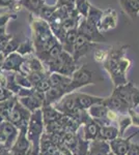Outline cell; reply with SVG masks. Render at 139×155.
Wrapping results in <instances>:
<instances>
[{"instance_id": "6da1fadb", "label": "cell", "mask_w": 139, "mask_h": 155, "mask_svg": "<svg viewBox=\"0 0 139 155\" xmlns=\"http://www.w3.org/2000/svg\"><path fill=\"white\" fill-rule=\"evenodd\" d=\"M129 48V46H120L114 47L108 50V56L104 62H103V67L106 71L109 74L113 82L114 87L120 86V85H125L128 83L127 74H123L118 67V62L120 59L125 55L126 50Z\"/></svg>"}, {"instance_id": "7a4b0ae2", "label": "cell", "mask_w": 139, "mask_h": 155, "mask_svg": "<svg viewBox=\"0 0 139 155\" xmlns=\"http://www.w3.org/2000/svg\"><path fill=\"white\" fill-rule=\"evenodd\" d=\"M77 63L78 62L73 58L72 55L64 50L56 58L44 63V65L47 66L50 72H58V74L71 77L73 72L78 68Z\"/></svg>"}, {"instance_id": "3957f363", "label": "cell", "mask_w": 139, "mask_h": 155, "mask_svg": "<svg viewBox=\"0 0 139 155\" xmlns=\"http://www.w3.org/2000/svg\"><path fill=\"white\" fill-rule=\"evenodd\" d=\"M45 124L43 120L41 109L32 112L27 125V137L30 142V146L40 148V142L44 134Z\"/></svg>"}, {"instance_id": "277c9868", "label": "cell", "mask_w": 139, "mask_h": 155, "mask_svg": "<svg viewBox=\"0 0 139 155\" xmlns=\"http://www.w3.org/2000/svg\"><path fill=\"white\" fill-rule=\"evenodd\" d=\"M93 77H95V72H92L90 69H88L86 65L78 66V68L71 76L69 93L75 92L77 89H80L82 87L96 84Z\"/></svg>"}, {"instance_id": "5b68a950", "label": "cell", "mask_w": 139, "mask_h": 155, "mask_svg": "<svg viewBox=\"0 0 139 155\" xmlns=\"http://www.w3.org/2000/svg\"><path fill=\"white\" fill-rule=\"evenodd\" d=\"M30 22V27L32 30V35H33V45L41 44L44 41H46L47 38H49L50 36L53 35V32L51 30L49 23L45 20L36 16H32L30 15L29 18Z\"/></svg>"}, {"instance_id": "8992f818", "label": "cell", "mask_w": 139, "mask_h": 155, "mask_svg": "<svg viewBox=\"0 0 139 155\" xmlns=\"http://www.w3.org/2000/svg\"><path fill=\"white\" fill-rule=\"evenodd\" d=\"M78 33L82 34L85 38H87L89 41L93 44H99V42H104L105 37L102 32H100L98 26L93 23H90L86 19L82 18L79 23V26L77 28Z\"/></svg>"}, {"instance_id": "52a82bcc", "label": "cell", "mask_w": 139, "mask_h": 155, "mask_svg": "<svg viewBox=\"0 0 139 155\" xmlns=\"http://www.w3.org/2000/svg\"><path fill=\"white\" fill-rule=\"evenodd\" d=\"M30 115H31V112L22 106L17 99V101L15 102L14 107H12L11 111V114H9V121L12 122L17 128L27 127L30 119Z\"/></svg>"}, {"instance_id": "ba28073f", "label": "cell", "mask_w": 139, "mask_h": 155, "mask_svg": "<svg viewBox=\"0 0 139 155\" xmlns=\"http://www.w3.org/2000/svg\"><path fill=\"white\" fill-rule=\"evenodd\" d=\"M18 128L12 122H0V145L4 149H11L18 137Z\"/></svg>"}, {"instance_id": "9c48e42d", "label": "cell", "mask_w": 139, "mask_h": 155, "mask_svg": "<svg viewBox=\"0 0 139 155\" xmlns=\"http://www.w3.org/2000/svg\"><path fill=\"white\" fill-rule=\"evenodd\" d=\"M44 101H45V93L39 92L34 88L32 90L30 95L20 96L19 99H18V101L23 107H26L28 111L31 112V113L39 109H42V107L44 106Z\"/></svg>"}, {"instance_id": "30bf717a", "label": "cell", "mask_w": 139, "mask_h": 155, "mask_svg": "<svg viewBox=\"0 0 139 155\" xmlns=\"http://www.w3.org/2000/svg\"><path fill=\"white\" fill-rule=\"evenodd\" d=\"M24 60V56L20 55L18 52H12V53L4 57L3 61H2L1 65H0V69L21 74V66L23 64Z\"/></svg>"}, {"instance_id": "8fae6325", "label": "cell", "mask_w": 139, "mask_h": 155, "mask_svg": "<svg viewBox=\"0 0 139 155\" xmlns=\"http://www.w3.org/2000/svg\"><path fill=\"white\" fill-rule=\"evenodd\" d=\"M97 44H93V42L89 41L87 38H85L82 34L78 33L77 39H76V41H75L74 50H73V54H72L73 58L78 62L82 57L87 55L88 52H89Z\"/></svg>"}, {"instance_id": "7c38bea8", "label": "cell", "mask_w": 139, "mask_h": 155, "mask_svg": "<svg viewBox=\"0 0 139 155\" xmlns=\"http://www.w3.org/2000/svg\"><path fill=\"white\" fill-rule=\"evenodd\" d=\"M116 26H117V14L114 9L107 8L106 11H103L101 19L98 23V28L100 32L104 33L111 29H114Z\"/></svg>"}, {"instance_id": "4fadbf2b", "label": "cell", "mask_w": 139, "mask_h": 155, "mask_svg": "<svg viewBox=\"0 0 139 155\" xmlns=\"http://www.w3.org/2000/svg\"><path fill=\"white\" fill-rule=\"evenodd\" d=\"M30 148V142L27 137V127H21L19 128V134H18L16 141L11 148L12 153L26 154Z\"/></svg>"}, {"instance_id": "5bb4252c", "label": "cell", "mask_w": 139, "mask_h": 155, "mask_svg": "<svg viewBox=\"0 0 139 155\" xmlns=\"http://www.w3.org/2000/svg\"><path fill=\"white\" fill-rule=\"evenodd\" d=\"M102 104L107 109L114 111L120 115L128 114L129 110L131 109L128 104H126L125 101H123L122 99H120L117 96L113 95V94H111L108 97H104V101H102Z\"/></svg>"}, {"instance_id": "9a60e30c", "label": "cell", "mask_w": 139, "mask_h": 155, "mask_svg": "<svg viewBox=\"0 0 139 155\" xmlns=\"http://www.w3.org/2000/svg\"><path fill=\"white\" fill-rule=\"evenodd\" d=\"M134 136L135 134L127 137V139H125L123 137H117L112 141H109L108 144H109L110 152L114 155H127L129 147H130L131 139Z\"/></svg>"}, {"instance_id": "2e32d148", "label": "cell", "mask_w": 139, "mask_h": 155, "mask_svg": "<svg viewBox=\"0 0 139 155\" xmlns=\"http://www.w3.org/2000/svg\"><path fill=\"white\" fill-rule=\"evenodd\" d=\"M74 96H75V101L76 104L79 109L85 110L87 111L90 107L93 106L96 104H100L104 101V97H100V96H93L89 95V94H85L81 93V92H74Z\"/></svg>"}, {"instance_id": "e0dca14e", "label": "cell", "mask_w": 139, "mask_h": 155, "mask_svg": "<svg viewBox=\"0 0 139 155\" xmlns=\"http://www.w3.org/2000/svg\"><path fill=\"white\" fill-rule=\"evenodd\" d=\"M107 112L108 109L106 107L102 102L93 104L87 110V113L90 118L95 119L100 125H108L111 124L107 120Z\"/></svg>"}, {"instance_id": "ac0fdd59", "label": "cell", "mask_w": 139, "mask_h": 155, "mask_svg": "<svg viewBox=\"0 0 139 155\" xmlns=\"http://www.w3.org/2000/svg\"><path fill=\"white\" fill-rule=\"evenodd\" d=\"M110 153L109 144L106 141L102 140H93L89 142L87 155H108Z\"/></svg>"}, {"instance_id": "d6986e66", "label": "cell", "mask_w": 139, "mask_h": 155, "mask_svg": "<svg viewBox=\"0 0 139 155\" xmlns=\"http://www.w3.org/2000/svg\"><path fill=\"white\" fill-rule=\"evenodd\" d=\"M100 124L96 121L95 119L89 118L86 122L84 123V140L88 142H92L93 140L98 139L99 130H100Z\"/></svg>"}, {"instance_id": "ffe728a7", "label": "cell", "mask_w": 139, "mask_h": 155, "mask_svg": "<svg viewBox=\"0 0 139 155\" xmlns=\"http://www.w3.org/2000/svg\"><path fill=\"white\" fill-rule=\"evenodd\" d=\"M122 11L130 17L132 20H135L139 15V2L137 0H118Z\"/></svg>"}, {"instance_id": "44dd1931", "label": "cell", "mask_w": 139, "mask_h": 155, "mask_svg": "<svg viewBox=\"0 0 139 155\" xmlns=\"http://www.w3.org/2000/svg\"><path fill=\"white\" fill-rule=\"evenodd\" d=\"M41 111H42V116H43V120H44L45 125L51 123V122L57 121V120H59L64 116V114L60 113V112L55 109L52 104L51 106H43Z\"/></svg>"}, {"instance_id": "7402d4cb", "label": "cell", "mask_w": 139, "mask_h": 155, "mask_svg": "<svg viewBox=\"0 0 139 155\" xmlns=\"http://www.w3.org/2000/svg\"><path fill=\"white\" fill-rule=\"evenodd\" d=\"M49 80L51 87H60L67 90L69 94V85L71 83V77L64 76V74H58V72H50Z\"/></svg>"}, {"instance_id": "603a6c76", "label": "cell", "mask_w": 139, "mask_h": 155, "mask_svg": "<svg viewBox=\"0 0 139 155\" xmlns=\"http://www.w3.org/2000/svg\"><path fill=\"white\" fill-rule=\"evenodd\" d=\"M118 137V129L116 126H113L111 124L108 125H101L100 130H99L98 140L109 142L114 140L115 137Z\"/></svg>"}, {"instance_id": "cb8c5ba5", "label": "cell", "mask_w": 139, "mask_h": 155, "mask_svg": "<svg viewBox=\"0 0 139 155\" xmlns=\"http://www.w3.org/2000/svg\"><path fill=\"white\" fill-rule=\"evenodd\" d=\"M133 83L128 82L125 85H120V86L114 87L112 91V94L115 96H117L120 99H122L123 101H125L126 104H128L130 106V98H131V88H132Z\"/></svg>"}, {"instance_id": "d4e9b609", "label": "cell", "mask_w": 139, "mask_h": 155, "mask_svg": "<svg viewBox=\"0 0 139 155\" xmlns=\"http://www.w3.org/2000/svg\"><path fill=\"white\" fill-rule=\"evenodd\" d=\"M18 2L21 7L28 9L31 15L37 17L43 5L46 3V0H18Z\"/></svg>"}, {"instance_id": "484cf974", "label": "cell", "mask_w": 139, "mask_h": 155, "mask_svg": "<svg viewBox=\"0 0 139 155\" xmlns=\"http://www.w3.org/2000/svg\"><path fill=\"white\" fill-rule=\"evenodd\" d=\"M77 35H78L77 29L68 30L67 33H65L64 41L61 42L64 50L65 52H68V53H70L71 55L73 54V50H74V46H75L76 39H77Z\"/></svg>"}, {"instance_id": "4316f807", "label": "cell", "mask_w": 139, "mask_h": 155, "mask_svg": "<svg viewBox=\"0 0 139 155\" xmlns=\"http://www.w3.org/2000/svg\"><path fill=\"white\" fill-rule=\"evenodd\" d=\"M17 101V97H11L4 101L0 102V122L9 121V117L11 114V111L14 107L15 102Z\"/></svg>"}, {"instance_id": "83f0119b", "label": "cell", "mask_w": 139, "mask_h": 155, "mask_svg": "<svg viewBox=\"0 0 139 155\" xmlns=\"http://www.w3.org/2000/svg\"><path fill=\"white\" fill-rule=\"evenodd\" d=\"M116 122H117L118 137H123L126 130L132 125V121H131L130 116L128 114L120 115L117 120H116Z\"/></svg>"}, {"instance_id": "f1b7e54d", "label": "cell", "mask_w": 139, "mask_h": 155, "mask_svg": "<svg viewBox=\"0 0 139 155\" xmlns=\"http://www.w3.org/2000/svg\"><path fill=\"white\" fill-rule=\"evenodd\" d=\"M102 14H103L102 9L98 8V7H96V6H93V5L90 4L89 9H88L87 17L85 19H86L87 21H89L90 23H93V24H96L98 26V23H99V21H100Z\"/></svg>"}, {"instance_id": "f546056e", "label": "cell", "mask_w": 139, "mask_h": 155, "mask_svg": "<svg viewBox=\"0 0 139 155\" xmlns=\"http://www.w3.org/2000/svg\"><path fill=\"white\" fill-rule=\"evenodd\" d=\"M90 3L88 0H75V9L82 18H86Z\"/></svg>"}, {"instance_id": "4dcf8cb0", "label": "cell", "mask_w": 139, "mask_h": 155, "mask_svg": "<svg viewBox=\"0 0 139 155\" xmlns=\"http://www.w3.org/2000/svg\"><path fill=\"white\" fill-rule=\"evenodd\" d=\"M17 52L20 55L24 56V55H30L34 52V47H33V42L30 41V39L27 38L25 41L20 42L19 47L17 49Z\"/></svg>"}, {"instance_id": "1f68e13d", "label": "cell", "mask_w": 139, "mask_h": 155, "mask_svg": "<svg viewBox=\"0 0 139 155\" xmlns=\"http://www.w3.org/2000/svg\"><path fill=\"white\" fill-rule=\"evenodd\" d=\"M19 45H20L19 39L12 36V38L9 42H7L5 48H4L3 51H2V54H3V56L5 57L9 54L12 53V52H17V49H18V47H19Z\"/></svg>"}, {"instance_id": "d6a6232c", "label": "cell", "mask_w": 139, "mask_h": 155, "mask_svg": "<svg viewBox=\"0 0 139 155\" xmlns=\"http://www.w3.org/2000/svg\"><path fill=\"white\" fill-rule=\"evenodd\" d=\"M12 38V34L6 33V27H0V52L1 53L3 51V49L5 48L7 42L11 41Z\"/></svg>"}, {"instance_id": "836d02e7", "label": "cell", "mask_w": 139, "mask_h": 155, "mask_svg": "<svg viewBox=\"0 0 139 155\" xmlns=\"http://www.w3.org/2000/svg\"><path fill=\"white\" fill-rule=\"evenodd\" d=\"M138 106H139V89L136 86L132 85V88H131L130 107L131 109H136Z\"/></svg>"}, {"instance_id": "e575fe53", "label": "cell", "mask_w": 139, "mask_h": 155, "mask_svg": "<svg viewBox=\"0 0 139 155\" xmlns=\"http://www.w3.org/2000/svg\"><path fill=\"white\" fill-rule=\"evenodd\" d=\"M49 74H48L47 77H45L41 82H39V83L35 85L33 88L36 89L39 92H42V93H45L46 91H48V90L51 88V84H50V80H49Z\"/></svg>"}, {"instance_id": "d590c367", "label": "cell", "mask_w": 139, "mask_h": 155, "mask_svg": "<svg viewBox=\"0 0 139 155\" xmlns=\"http://www.w3.org/2000/svg\"><path fill=\"white\" fill-rule=\"evenodd\" d=\"M0 7H5L9 8L11 12L19 11L21 6L19 5L18 0H0Z\"/></svg>"}, {"instance_id": "8d00e7d4", "label": "cell", "mask_w": 139, "mask_h": 155, "mask_svg": "<svg viewBox=\"0 0 139 155\" xmlns=\"http://www.w3.org/2000/svg\"><path fill=\"white\" fill-rule=\"evenodd\" d=\"M16 18H17V15L12 12H4V14L0 15V27H6L9 20L16 19Z\"/></svg>"}, {"instance_id": "74e56055", "label": "cell", "mask_w": 139, "mask_h": 155, "mask_svg": "<svg viewBox=\"0 0 139 155\" xmlns=\"http://www.w3.org/2000/svg\"><path fill=\"white\" fill-rule=\"evenodd\" d=\"M107 56H108V50L99 49L96 50L95 53H93V58L99 63H103L106 60V58H107Z\"/></svg>"}, {"instance_id": "f35d334b", "label": "cell", "mask_w": 139, "mask_h": 155, "mask_svg": "<svg viewBox=\"0 0 139 155\" xmlns=\"http://www.w3.org/2000/svg\"><path fill=\"white\" fill-rule=\"evenodd\" d=\"M128 115L130 116L131 121H132V125L139 126V113L135 109H130L128 112Z\"/></svg>"}, {"instance_id": "ab89813d", "label": "cell", "mask_w": 139, "mask_h": 155, "mask_svg": "<svg viewBox=\"0 0 139 155\" xmlns=\"http://www.w3.org/2000/svg\"><path fill=\"white\" fill-rule=\"evenodd\" d=\"M127 155H139V145L136 143H130V147L127 152Z\"/></svg>"}, {"instance_id": "60d3db41", "label": "cell", "mask_w": 139, "mask_h": 155, "mask_svg": "<svg viewBox=\"0 0 139 155\" xmlns=\"http://www.w3.org/2000/svg\"><path fill=\"white\" fill-rule=\"evenodd\" d=\"M26 155H41V151H40V148H35V147L30 146Z\"/></svg>"}, {"instance_id": "b9f144b4", "label": "cell", "mask_w": 139, "mask_h": 155, "mask_svg": "<svg viewBox=\"0 0 139 155\" xmlns=\"http://www.w3.org/2000/svg\"><path fill=\"white\" fill-rule=\"evenodd\" d=\"M0 155H12V152L9 151V149L1 148V150H0Z\"/></svg>"}, {"instance_id": "7bdbcfd3", "label": "cell", "mask_w": 139, "mask_h": 155, "mask_svg": "<svg viewBox=\"0 0 139 155\" xmlns=\"http://www.w3.org/2000/svg\"><path fill=\"white\" fill-rule=\"evenodd\" d=\"M108 155H114V154H113V153H111V152H110V153H109V154H108Z\"/></svg>"}, {"instance_id": "ee69618b", "label": "cell", "mask_w": 139, "mask_h": 155, "mask_svg": "<svg viewBox=\"0 0 139 155\" xmlns=\"http://www.w3.org/2000/svg\"><path fill=\"white\" fill-rule=\"evenodd\" d=\"M137 1H138V2H139V0H137Z\"/></svg>"}]
</instances>
